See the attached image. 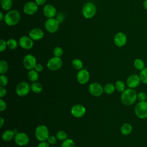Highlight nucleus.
Instances as JSON below:
<instances>
[{
	"mask_svg": "<svg viewBox=\"0 0 147 147\" xmlns=\"http://www.w3.org/2000/svg\"><path fill=\"white\" fill-rule=\"evenodd\" d=\"M137 100V94L136 91L133 88L125 89L122 92L121 96V102L126 106H130L133 105Z\"/></svg>",
	"mask_w": 147,
	"mask_h": 147,
	"instance_id": "obj_1",
	"label": "nucleus"
},
{
	"mask_svg": "<svg viewBox=\"0 0 147 147\" xmlns=\"http://www.w3.org/2000/svg\"><path fill=\"white\" fill-rule=\"evenodd\" d=\"M21 18V16L18 11L11 10L8 11L5 15L4 21L6 25L12 26L17 25Z\"/></svg>",
	"mask_w": 147,
	"mask_h": 147,
	"instance_id": "obj_2",
	"label": "nucleus"
},
{
	"mask_svg": "<svg viewBox=\"0 0 147 147\" xmlns=\"http://www.w3.org/2000/svg\"><path fill=\"white\" fill-rule=\"evenodd\" d=\"M96 13V6L92 2H87L82 8V14L84 18L90 19L92 18Z\"/></svg>",
	"mask_w": 147,
	"mask_h": 147,
	"instance_id": "obj_3",
	"label": "nucleus"
},
{
	"mask_svg": "<svg viewBox=\"0 0 147 147\" xmlns=\"http://www.w3.org/2000/svg\"><path fill=\"white\" fill-rule=\"evenodd\" d=\"M134 113L140 119L147 118V102H139L135 106Z\"/></svg>",
	"mask_w": 147,
	"mask_h": 147,
	"instance_id": "obj_4",
	"label": "nucleus"
},
{
	"mask_svg": "<svg viewBox=\"0 0 147 147\" xmlns=\"http://www.w3.org/2000/svg\"><path fill=\"white\" fill-rule=\"evenodd\" d=\"M36 138L40 141H44L47 140L49 137V131L47 127L45 125L38 126L34 132Z\"/></svg>",
	"mask_w": 147,
	"mask_h": 147,
	"instance_id": "obj_5",
	"label": "nucleus"
},
{
	"mask_svg": "<svg viewBox=\"0 0 147 147\" xmlns=\"http://www.w3.org/2000/svg\"><path fill=\"white\" fill-rule=\"evenodd\" d=\"M59 23L56 18H48L44 24V26L47 32L51 33L56 32L59 27Z\"/></svg>",
	"mask_w": 147,
	"mask_h": 147,
	"instance_id": "obj_6",
	"label": "nucleus"
},
{
	"mask_svg": "<svg viewBox=\"0 0 147 147\" xmlns=\"http://www.w3.org/2000/svg\"><path fill=\"white\" fill-rule=\"evenodd\" d=\"M63 61L61 59L60 57L54 56L48 60L47 64V66L50 70L56 71L61 67Z\"/></svg>",
	"mask_w": 147,
	"mask_h": 147,
	"instance_id": "obj_7",
	"label": "nucleus"
},
{
	"mask_svg": "<svg viewBox=\"0 0 147 147\" xmlns=\"http://www.w3.org/2000/svg\"><path fill=\"white\" fill-rule=\"evenodd\" d=\"M31 90L30 86L25 82L20 83L16 87V94L20 96H24L26 95Z\"/></svg>",
	"mask_w": 147,
	"mask_h": 147,
	"instance_id": "obj_8",
	"label": "nucleus"
},
{
	"mask_svg": "<svg viewBox=\"0 0 147 147\" xmlns=\"http://www.w3.org/2000/svg\"><path fill=\"white\" fill-rule=\"evenodd\" d=\"M36 64V59L32 55L28 54L24 57L23 65L26 69L29 70L33 69L34 68Z\"/></svg>",
	"mask_w": 147,
	"mask_h": 147,
	"instance_id": "obj_9",
	"label": "nucleus"
},
{
	"mask_svg": "<svg viewBox=\"0 0 147 147\" xmlns=\"http://www.w3.org/2000/svg\"><path fill=\"white\" fill-rule=\"evenodd\" d=\"M88 90L92 95L94 96H99L103 92V88L99 83L94 82L90 84Z\"/></svg>",
	"mask_w": 147,
	"mask_h": 147,
	"instance_id": "obj_10",
	"label": "nucleus"
},
{
	"mask_svg": "<svg viewBox=\"0 0 147 147\" xmlns=\"http://www.w3.org/2000/svg\"><path fill=\"white\" fill-rule=\"evenodd\" d=\"M127 36L123 32H118L114 37V43L118 47H123L127 42Z\"/></svg>",
	"mask_w": 147,
	"mask_h": 147,
	"instance_id": "obj_11",
	"label": "nucleus"
},
{
	"mask_svg": "<svg viewBox=\"0 0 147 147\" xmlns=\"http://www.w3.org/2000/svg\"><path fill=\"white\" fill-rule=\"evenodd\" d=\"M23 10L25 14L28 15H33L38 10V5L35 2L29 1L24 5Z\"/></svg>",
	"mask_w": 147,
	"mask_h": 147,
	"instance_id": "obj_12",
	"label": "nucleus"
},
{
	"mask_svg": "<svg viewBox=\"0 0 147 147\" xmlns=\"http://www.w3.org/2000/svg\"><path fill=\"white\" fill-rule=\"evenodd\" d=\"M141 79L140 78V75L137 74H133L130 75L126 80V84L130 88H137L140 84Z\"/></svg>",
	"mask_w": 147,
	"mask_h": 147,
	"instance_id": "obj_13",
	"label": "nucleus"
},
{
	"mask_svg": "<svg viewBox=\"0 0 147 147\" xmlns=\"http://www.w3.org/2000/svg\"><path fill=\"white\" fill-rule=\"evenodd\" d=\"M20 46L24 49H30L33 46V40L29 36H22L19 39Z\"/></svg>",
	"mask_w": 147,
	"mask_h": 147,
	"instance_id": "obj_14",
	"label": "nucleus"
},
{
	"mask_svg": "<svg viewBox=\"0 0 147 147\" xmlns=\"http://www.w3.org/2000/svg\"><path fill=\"white\" fill-rule=\"evenodd\" d=\"M71 114L76 118H81L86 113L85 107L80 104L75 105L73 106L71 110Z\"/></svg>",
	"mask_w": 147,
	"mask_h": 147,
	"instance_id": "obj_15",
	"label": "nucleus"
},
{
	"mask_svg": "<svg viewBox=\"0 0 147 147\" xmlns=\"http://www.w3.org/2000/svg\"><path fill=\"white\" fill-rule=\"evenodd\" d=\"M15 142L19 146H25L29 141L28 135L24 133H18L14 136Z\"/></svg>",
	"mask_w": 147,
	"mask_h": 147,
	"instance_id": "obj_16",
	"label": "nucleus"
},
{
	"mask_svg": "<svg viewBox=\"0 0 147 147\" xmlns=\"http://www.w3.org/2000/svg\"><path fill=\"white\" fill-rule=\"evenodd\" d=\"M78 82L82 84L87 83L90 79V74L88 71L85 69H82L78 71L76 75Z\"/></svg>",
	"mask_w": 147,
	"mask_h": 147,
	"instance_id": "obj_17",
	"label": "nucleus"
},
{
	"mask_svg": "<svg viewBox=\"0 0 147 147\" xmlns=\"http://www.w3.org/2000/svg\"><path fill=\"white\" fill-rule=\"evenodd\" d=\"M29 36L33 41H38L42 39L44 37V32L39 28H34L30 30Z\"/></svg>",
	"mask_w": 147,
	"mask_h": 147,
	"instance_id": "obj_18",
	"label": "nucleus"
},
{
	"mask_svg": "<svg viewBox=\"0 0 147 147\" xmlns=\"http://www.w3.org/2000/svg\"><path fill=\"white\" fill-rule=\"evenodd\" d=\"M43 13L48 18H53L56 14V9L52 5L47 4L43 7Z\"/></svg>",
	"mask_w": 147,
	"mask_h": 147,
	"instance_id": "obj_19",
	"label": "nucleus"
},
{
	"mask_svg": "<svg viewBox=\"0 0 147 147\" xmlns=\"http://www.w3.org/2000/svg\"><path fill=\"white\" fill-rule=\"evenodd\" d=\"M14 136H15V133L13 130H7L3 133L2 138V140L5 141H9L11 140L13 138H14Z\"/></svg>",
	"mask_w": 147,
	"mask_h": 147,
	"instance_id": "obj_20",
	"label": "nucleus"
},
{
	"mask_svg": "<svg viewBox=\"0 0 147 147\" xmlns=\"http://www.w3.org/2000/svg\"><path fill=\"white\" fill-rule=\"evenodd\" d=\"M132 126L129 123L123 124L121 127V132L123 135L126 136L129 134L132 131Z\"/></svg>",
	"mask_w": 147,
	"mask_h": 147,
	"instance_id": "obj_21",
	"label": "nucleus"
},
{
	"mask_svg": "<svg viewBox=\"0 0 147 147\" xmlns=\"http://www.w3.org/2000/svg\"><path fill=\"white\" fill-rule=\"evenodd\" d=\"M28 78L30 82H37V80L38 79V72L33 69L30 70L28 73Z\"/></svg>",
	"mask_w": 147,
	"mask_h": 147,
	"instance_id": "obj_22",
	"label": "nucleus"
},
{
	"mask_svg": "<svg viewBox=\"0 0 147 147\" xmlns=\"http://www.w3.org/2000/svg\"><path fill=\"white\" fill-rule=\"evenodd\" d=\"M2 8L5 11H9L12 7L13 0H1Z\"/></svg>",
	"mask_w": 147,
	"mask_h": 147,
	"instance_id": "obj_23",
	"label": "nucleus"
},
{
	"mask_svg": "<svg viewBox=\"0 0 147 147\" xmlns=\"http://www.w3.org/2000/svg\"><path fill=\"white\" fill-rule=\"evenodd\" d=\"M30 88L31 90L34 92V93H40L42 90V87L40 83L37 82H33L30 84Z\"/></svg>",
	"mask_w": 147,
	"mask_h": 147,
	"instance_id": "obj_24",
	"label": "nucleus"
},
{
	"mask_svg": "<svg viewBox=\"0 0 147 147\" xmlns=\"http://www.w3.org/2000/svg\"><path fill=\"white\" fill-rule=\"evenodd\" d=\"M134 67L136 69L139 71H142L145 68V63L144 61L141 59H136L134 61Z\"/></svg>",
	"mask_w": 147,
	"mask_h": 147,
	"instance_id": "obj_25",
	"label": "nucleus"
},
{
	"mask_svg": "<svg viewBox=\"0 0 147 147\" xmlns=\"http://www.w3.org/2000/svg\"><path fill=\"white\" fill-rule=\"evenodd\" d=\"M83 62L81 60L79 59H75L72 61V67L77 70H80L83 68Z\"/></svg>",
	"mask_w": 147,
	"mask_h": 147,
	"instance_id": "obj_26",
	"label": "nucleus"
},
{
	"mask_svg": "<svg viewBox=\"0 0 147 147\" xmlns=\"http://www.w3.org/2000/svg\"><path fill=\"white\" fill-rule=\"evenodd\" d=\"M115 86L112 83H107L103 87V91L107 94H111L115 91Z\"/></svg>",
	"mask_w": 147,
	"mask_h": 147,
	"instance_id": "obj_27",
	"label": "nucleus"
},
{
	"mask_svg": "<svg viewBox=\"0 0 147 147\" xmlns=\"http://www.w3.org/2000/svg\"><path fill=\"white\" fill-rule=\"evenodd\" d=\"M115 88L118 92H123L126 89V86L124 82L121 80H117L115 83Z\"/></svg>",
	"mask_w": 147,
	"mask_h": 147,
	"instance_id": "obj_28",
	"label": "nucleus"
},
{
	"mask_svg": "<svg viewBox=\"0 0 147 147\" xmlns=\"http://www.w3.org/2000/svg\"><path fill=\"white\" fill-rule=\"evenodd\" d=\"M8 64L7 63L3 60L0 61V74L1 75L5 74L8 70Z\"/></svg>",
	"mask_w": 147,
	"mask_h": 147,
	"instance_id": "obj_29",
	"label": "nucleus"
},
{
	"mask_svg": "<svg viewBox=\"0 0 147 147\" xmlns=\"http://www.w3.org/2000/svg\"><path fill=\"white\" fill-rule=\"evenodd\" d=\"M7 47L10 49H15L18 47V42L13 38H10L6 41Z\"/></svg>",
	"mask_w": 147,
	"mask_h": 147,
	"instance_id": "obj_30",
	"label": "nucleus"
},
{
	"mask_svg": "<svg viewBox=\"0 0 147 147\" xmlns=\"http://www.w3.org/2000/svg\"><path fill=\"white\" fill-rule=\"evenodd\" d=\"M140 78L141 82L145 84H147V67L144 68L140 71Z\"/></svg>",
	"mask_w": 147,
	"mask_h": 147,
	"instance_id": "obj_31",
	"label": "nucleus"
},
{
	"mask_svg": "<svg viewBox=\"0 0 147 147\" xmlns=\"http://www.w3.org/2000/svg\"><path fill=\"white\" fill-rule=\"evenodd\" d=\"M61 147H75V143L71 138H67L63 141Z\"/></svg>",
	"mask_w": 147,
	"mask_h": 147,
	"instance_id": "obj_32",
	"label": "nucleus"
},
{
	"mask_svg": "<svg viewBox=\"0 0 147 147\" xmlns=\"http://www.w3.org/2000/svg\"><path fill=\"white\" fill-rule=\"evenodd\" d=\"M56 137L57 138V139H58L59 140H61V141H64L65 139H67V134L63 130H60L57 133H56Z\"/></svg>",
	"mask_w": 147,
	"mask_h": 147,
	"instance_id": "obj_33",
	"label": "nucleus"
},
{
	"mask_svg": "<svg viewBox=\"0 0 147 147\" xmlns=\"http://www.w3.org/2000/svg\"><path fill=\"white\" fill-rule=\"evenodd\" d=\"M53 54L55 57H60L63 54V50L61 47H56L53 50Z\"/></svg>",
	"mask_w": 147,
	"mask_h": 147,
	"instance_id": "obj_34",
	"label": "nucleus"
},
{
	"mask_svg": "<svg viewBox=\"0 0 147 147\" xmlns=\"http://www.w3.org/2000/svg\"><path fill=\"white\" fill-rule=\"evenodd\" d=\"M147 98V96L146 93L144 92H140L137 94V100L139 102H144L146 101Z\"/></svg>",
	"mask_w": 147,
	"mask_h": 147,
	"instance_id": "obj_35",
	"label": "nucleus"
},
{
	"mask_svg": "<svg viewBox=\"0 0 147 147\" xmlns=\"http://www.w3.org/2000/svg\"><path fill=\"white\" fill-rule=\"evenodd\" d=\"M8 83V79L4 75H1L0 76V85L1 86L5 87Z\"/></svg>",
	"mask_w": 147,
	"mask_h": 147,
	"instance_id": "obj_36",
	"label": "nucleus"
},
{
	"mask_svg": "<svg viewBox=\"0 0 147 147\" xmlns=\"http://www.w3.org/2000/svg\"><path fill=\"white\" fill-rule=\"evenodd\" d=\"M7 47V45L6 41L3 39H1L0 40V52H3Z\"/></svg>",
	"mask_w": 147,
	"mask_h": 147,
	"instance_id": "obj_37",
	"label": "nucleus"
},
{
	"mask_svg": "<svg viewBox=\"0 0 147 147\" xmlns=\"http://www.w3.org/2000/svg\"><path fill=\"white\" fill-rule=\"evenodd\" d=\"M56 138H57L53 136H49L47 139V141L50 145H53L56 142Z\"/></svg>",
	"mask_w": 147,
	"mask_h": 147,
	"instance_id": "obj_38",
	"label": "nucleus"
},
{
	"mask_svg": "<svg viewBox=\"0 0 147 147\" xmlns=\"http://www.w3.org/2000/svg\"><path fill=\"white\" fill-rule=\"evenodd\" d=\"M56 19L59 24L61 23L64 20V16H63V13H59L56 16Z\"/></svg>",
	"mask_w": 147,
	"mask_h": 147,
	"instance_id": "obj_39",
	"label": "nucleus"
},
{
	"mask_svg": "<svg viewBox=\"0 0 147 147\" xmlns=\"http://www.w3.org/2000/svg\"><path fill=\"white\" fill-rule=\"evenodd\" d=\"M6 108V102L2 100V99H0V110L1 111L5 110Z\"/></svg>",
	"mask_w": 147,
	"mask_h": 147,
	"instance_id": "obj_40",
	"label": "nucleus"
},
{
	"mask_svg": "<svg viewBox=\"0 0 147 147\" xmlns=\"http://www.w3.org/2000/svg\"><path fill=\"white\" fill-rule=\"evenodd\" d=\"M6 90L5 88V87L3 86H1L0 87V97L1 98H3V96H5L6 94Z\"/></svg>",
	"mask_w": 147,
	"mask_h": 147,
	"instance_id": "obj_41",
	"label": "nucleus"
},
{
	"mask_svg": "<svg viewBox=\"0 0 147 147\" xmlns=\"http://www.w3.org/2000/svg\"><path fill=\"white\" fill-rule=\"evenodd\" d=\"M50 144L48 142H46L45 141H41L40 143L38 145L37 147H50Z\"/></svg>",
	"mask_w": 147,
	"mask_h": 147,
	"instance_id": "obj_42",
	"label": "nucleus"
},
{
	"mask_svg": "<svg viewBox=\"0 0 147 147\" xmlns=\"http://www.w3.org/2000/svg\"><path fill=\"white\" fill-rule=\"evenodd\" d=\"M34 69L38 72H40L43 70V66L40 64H36L34 67Z\"/></svg>",
	"mask_w": 147,
	"mask_h": 147,
	"instance_id": "obj_43",
	"label": "nucleus"
},
{
	"mask_svg": "<svg viewBox=\"0 0 147 147\" xmlns=\"http://www.w3.org/2000/svg\"><path fill=\"white\" fill-rule=\"evenodd\" d=\"M47 0H35V2L38 6H42L45 5Z\"/></svg>",
	"mask_w": 147,
	"mask_h": 147,
	"instance_id": "obj_44",
	"label": "nucleus"
},
{
	"mask_svg": "<svg viewBox=\"0 0 147 147\" xmlns=\"http://www.w3.org/2000/svg\"><path fill=\"white\" fill-rule=\"evenodd\" d=\"M4 123H5V120H4V119L1 117L0 118V127H2L3 126Z\"/></svg>",
	"mask_w": 147,
	"mask_h": 147,
	"instance_id": "obj_45",
	"label": "nucleus"
},
{
	"mask_svg": "<svg viewBox=\"0 0 147 147\" xmlns=\"http://www.w3.org/2000/svg\"><path fill=\"white\" fill-rule=\"evenodd\" d=\"M143 6H144V8L147 10V0H145L143 2Z\"/></svg>",
	"mask_w": 147,
	"mask_h": 147,
	"instance_id": "obj_46",
	"label": "nucleus"
},
{
	"mask_svg": "<svg viewBox=\"0 0 147 147\" xmlns=\"http://www.w3.org/2000/svg\"><path fill=\"white\" fill-rule=\"evenodd\" d=\"M4 18H5V15H3L2 12H0V21H3L4 20Z\"/></svg>",
	"mask_w": 147,
	"mask_h": 147,
	"instance_id": "obj_47",
	"label": "nucleus"
},
{
	"mask_svg": "<svg viewBox=\"0 0 147 147\" xmlns=\"http://www.w3.org/2000/svg\"><path fill=\"white\" fill-rule=\"evenodd\" d=\"M146 102H147V98H146Z\"/></svg>",
	"mask_w": 147,
	"mask_h": 147,
	"instance_id": "obj_48",
	"label": "nucleus"
},
{
	"mask_svg": "<svg viewBox=\"0 0 147 147\" xmlns=\"http://www.w3.org/2000/svg\"><path fill=\"white\" fill-rule=\"evenodd\" d=\"M87 1H90V0H87Z\"/></svg>",
	"mask_w": 147,
	"mask_h": 147,
	"instance_id": "obj_49",
	"label": "nucleus"
}]
</instances>
